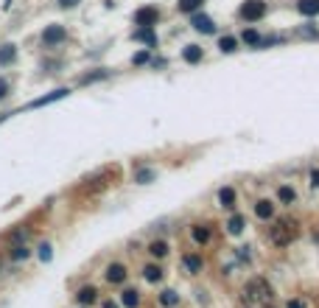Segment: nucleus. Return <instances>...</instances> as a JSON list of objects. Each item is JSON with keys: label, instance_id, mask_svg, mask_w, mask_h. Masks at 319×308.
<instances>
[{"label": "nucleus", "instance_id": "nucleus-1", "mask_svg": "<svg viewBox=\"0 0 319 308\" xmlns=\"http://www.w3.org/2000/svg\"><path fill=\"white\" fill-rule=\"evenodd\" d=\"M244 305L247 308H275V291L266 278H252L244 286Z\"/></svg>", "mask_w": 319, "mask_h": 308}, {"label": "nucleus", "instance_id": "nucleus-2", "mask_svg": "<svg viewBox=\"0 0 319 308\" xmlns=\"http://www.w3.org/2000/svg\"><path fill=\"white\" fill-rule=\"evenodd\" d=\"M238 14H241V20H247V23H258L266 14V3L263 0H247V3L238 9Z\"/></svg>", "mask_w": 319, "mask_h": 308}, {"label": "nucleus", "instance_id": "nucleus-3", "mask_svg": "<svg viewBox=\"0 0 319 308\" xmlns=\"http://www.w3.org/2000/svg\"><path fill=\"white\" fill-rule=\"evenodd\" d=\"M65 36H67L65 25H48V28L42 31V45L45 48H54V45L65 42Z\"/></svg>", "mask_w": 319, "mask_h": 308}, {"label": "nucleus", "instance_id": "nucleus-4", "mask_svg": "<svg viewBox=\"0 0 319 308\" xmlns=\"http://www.w3.org/2000/svg\"><path fill=\"white\" fill-rule=\"evenodd\" d=\"M157 20H160V12H157L154 6L138 9V14H134V23H138V25H146V28H154Z\"/></svg>", "mask_w": 319, "mask_h": 308}, {"label": "nucleus", "instance_id": "nucleus-5", "mask_svg": "<svg viewBox=\"0 0 319 308\" xmlns=\"http://www.w3.org/2000/svg\"><path fill=\"white\" fill-rule=\"evenodd\" d=\"M191 25L199 31V34H213V31H216V23H213L207 14H193V17H191Z\"/></svg>", "mask_w": 319, "mask_h": 308}, {"label": "nucleus", "instance_id": "nucleus-6", "mask_svg": "<svg viewBox=\"0 0 319 308\" xmlns=\"http://www.w3.org/2000/svg\"><path fill=\"white\" fill-rule=\"evenodd\" d=\"M67 93H70V90H65V87H62V90H54V93H48V96H42V98H36V101H31V104H28V109L45 107V104H54V101H59V98H65Z\"/></svg>", "mask_w": 319, "mask_h": 308}, {"label": "nucleus", "instance_id": "nucleus-7", "mask_svg": "<svg viewBox=\"0 0 319 308\" xmlns=\"http://www.w3.org/2000/svg\"><path fill=\"white\" fill-rule=\"evenodd\" d=\"M107 280L109 283H123V280H126V266L123 263H109L107 266Z\"/></svg>", "mask_w": 319, "mask_h": 308}, {"label": "nucleus", "instance_id": "nucleus-8", "mask_svg": "<svg viewBox=\"0 0 319 308\" xmlns=\"http://www.w3.org/2000/svg\"><path fill=\"white\" fill-rule=\"evenodd\" d=\"M218 202H221V207H227V210H233L235 202H238V194H235V188H221L218 191Z\"/></svg>", "mask_w": 319, "mask_h": 308}, {"label": "nucleus", "instance_id": "nucleus-9", "mask_svg": "<svg viewBox=\"0 0 319 308\" xmlns=\"http://www.w3.org/2000/svg\"><path fill=\"white\" fill-rule=\"evenodd\" d=\"M255 216H258L260 222H269V218L275 216V205H271L269 199H260L258 205H255Z\"/></svg>", "mask_w": 319, "mask_h": 308}, {"label": "nucleus", "instance_id": "nucleus-10", "mask_svg": "<svg viewBox=\"0 0 319 308\" xmlns=\"http://www.w3.org/2000/svg\"><path fill=\"white\" fill-rule=\"evenodd\" d=\"M297 12L305 17H316L319 14V0H297Z\"/></svg>", "mask_w": 319, "mask_h": 308}, {"label": "nucleus", "instance_id": "nucleus-11", "mask_svg": "<svg viewBox=\"0 0 319 308\" xmlns=\"http://www.w3.org/2000/svg\"><path fill=\"white\" fill-rule=\"evenodd\" d=\"M168 241H163V238H157V241H151L149 244V252L154 255V258H165V255H168Z\"/></svg>", "mask_w": 319, "mask_h": 308}, {"label": "nucleus", "instance_id": "nucleus-12", "mask_svg": "<svg viewBox=\"0 0 319 308\" xmlns=\"http://www.w3.org/2000/svg\"><path fill=\"white\" fill-rule=\"evenodd\" d=\"M191 236H193V241H196V244H207V241L213 238V233H210V227L199 224V227H193V233H191Z\"/></svg>", "mask_w": 319, "mask_h": 308}, {"label": "nucleus", "instance_id": "nucleus-13", "mask_svg": "<svg viewBox=\"0 0 319 308\" xmlns=\"http://www.w3.org/2000/svg\"><path fill=\"white\" fill-rule=\"evenodd\" d=\"M134 36H138L140 42H146V45H149V48H154V45H157L154 28H146V25H140V31H138V34H134Z\"/></svg>", "mask_w": 319, "mask_h": 308}, {"label": "nucleus", "instance_id": "nucleus-14", "mask_svg": "<svg viewBox=\"0 0 319 308\" xmlns=\"http://www.w3.org/2000/svg\"><path fill=\"white\" fill-rule=\"evenodd\" d=\"M182 266H185V272L196 275L199 269H202V258H199V255H185V258H182Z\"/></svg>", "mask_w": 319, "mask_h": 308}, {"label": "nucleus", "instance_id": "nucleus-15", "mask_svg": "<svg viewBox=\"0 0 319 308\" xmlns=\"http://www.w3.org/2000/svg\"><path fill=\"white\" fill-rule=\"evenodd\" d=\"M96 294H98V291L93 289V286H84V289H78L76 300L81 302V305H90V302H96Z\"/></svg>", "mask_w": 319, "mask_h": 308}, {"label": "nucleus", "instance_id": "nucleus-16", "mask_svg": "<svg viewBox=\"0 0 319 308\" xmlns=\"http://www.w3.org/2000/svg\"><path fill=\"white\" fill-rule=\"evenodd\" d=\"M218 51H221V54H233V51H238V39H235L233 34L221 36V39H218Z\"/></svg>", "mask_w": 319, "mask_h": 308}, {"label": "nucleus", "instance_id": "nucleus-17", "mask_svg": "<svg viewBox=\"0 0 319 308\" xmlns=\"http://www.w3.org/2000/svg\"><path fill=\"white\" fill-rule=\"evenodd\" d=\"M143 278L151 280V283H157V280H163V269H160L157 263H149V266H143Z\"/></svg>", "mask_w": 319, "mask_h": 308}, {"label": "nucleus", "instance_id": "nucleus-18", "mask_svg": "<svg viewBox=\"0 0 319 308\" xmlns=\"http://www.w3.org/2000/svg\"><path fill=\"white\" fill-rule=\"evenodd\" d=\"M121 302H123V308H138V305H140L138 291H134V289H126V291L121 294Z\"/></svg>", "mask_w": 319, "mask_h": 308}, {"label": "nucleus", "instance_id": "nucleus-19", "mask_svg": "<svg viewBox=\"0 0 319 308\" xmlns=\"http://www.w3.org/2000/svg\"><path fill=\"white\" fill-rule=\"evenodd\" d=\"M14 59H17V48L14 45H3L0 48V65H12Z\"/></svg>", "mask_w": 319, "mask_h": 308}, {"label": "nucleus", "instance_id": "nucleus-20", "mask_svg": "<svg viewBox=\"0 0 319 308\" xmlns=\"http://www.w3.org/2000/svg\"><path fill=\"white\" fill-rule=\"evenodd\" d=\"M182 59L185 62H199L202 59V48H199V45H188V48L182 51Z\"/></svg>", "mask_w": 319, "mask_h": 308}, {"label": "nucleus", "instance_id": "nucleus-21", "mask_svg": "<svg viewBox=\"0 0 319 308\" xmlns=\"http://www.w3.org/2000/svg\"><path fill=\"white\" fill-rule=\"evenodd\" d=\"M202 3H205V0H179V12H185V14L199 12V9H202Z\"/></svg>", "mask_w": 319, "mask_h": 308}, {"label": "nucleus", "instance_id": "nucleus-22", "mask_svg": "<svg viewBox=\"0 0 319 308\" xmlns=\"http://www.w3.org/2000/svg\"><path fill=\"white\" fill-rule=\"evenodd\" d=\"M176 300H179V297H176V291H174V289H165L163 294H160V305H165V308L176 305Z\"/></svg>", "mask_w": 319, "mask_h": 308}, {"label": "nucleus", "instance_id": "nucleus-23", "mask_svg": "<svg viewBox=\"0 0 319 308\" xmlns=\"http://www.w3.org/2000/svg\"><path fill=\"white\" fill-rule=\"evenodd\" d=\"M227 230L233 233V236H238V233H244V216H233L227 222Z\"/></svg>", "mask_w": 319, "mask_h": 308}, {"label": "nucleus", "instance_id": "nucleus-24", "mask_svg": "<svg viewBox=\"0 0 319 308\" xmlns=\"http://www.w3.org/2000/svg\"><path fill=\"white\" fill-rule=\"evenodd\" d=\"M277 199L283 202V205H291V202H294V191H291L289 185H283L280 191H277Z\"/></svg>", "mask_w": 319, "mask_h": 308}, {"label": "nucleus", "instance_id": "nucleus-25", "mask_svg": "<svg viewBox=\"0 0 319 308\" xmlns=\"http://www.w3.org/2000/svg\"><path fill=\"white\" fill-rule=\"evenodd\" d=\"M28 255H31V249L25 247V244H17V247L12 249V258H14V260H25Z\"/></svg>", "mask_w": 319, "mask_h": 308}, {"label": "nucleus", "instance_id": "nucleus-26", "mask_svg": "<svg viewBox=\"0 0 319 308\" xmlns=\"http://www.w3.org/2000/svg\"><path fill=\"white\" fill-rule=\"evenodd\" d=\"M260 39H263V36H260L255 28H247V31H244V42H249V45H260Z\"/></svg>", "mask_w": 319, "mask_h": 308}, {"label": "nucleus", "instance_id": "nucleus-27", "mask_svg": "<svg viewBox=\"0 0 319 308\" xmlns=\"http://www.w3.org/2000/svg\"><path fill=\"white\" fill-rule=\"evenodd\" d=\"M51 258H54V249H51V244H39V260H45V263H48Z\"/></svg>", "mask_w": 319, "mask_h": 308}, {"label": "nucleus", "instance_id": "nucleus-28", "mask_svg": "<svg viewBox=\"0 0 319 308\" xmlns=\"http://www.w3.org/2000/svg\"><path fill=\"white\" fill-rule=\"evenodd\" d=\"M104 76H107V73H104V70H96V73H87L84 79H81V84H90V81H96V79H104Z\"/></svg>", "mask_w": 319, "mask_h": 308}, {"label": "nucleus", "instance_id": "nucleus-29", "mask_svg": "<svg viewBox=\"0 0 319 308\" xmlns=\"http://www.w3.org/2000/svg\"><path fill=\"white\" fill-rule=\"evenodd\" d=\"M151 180H154V171H140L138 174V182H143V185L146 182H151Z\"/></svg>", "mask_w": 319, "mask_h": 308}, {"label": "nucleus", "instance_id": "nucleus-30", "mask_svg": "<svg viewBox=\"0 0 319 308\" xmlns=\"http://www.w3.org/2000/svg\"><path fill=\"white\" fill-rule=\"evenodd\" d=\"M134 65H143V62H149V51H140V54H134Z\"/></svg>", "mask_w": 319, "mask_h": 308}, {"label": "nucleus", "instance_id": "nucleus-31", "mask_svg": "<svg viewBox=\"0 0 319 308\" xmlns=\"http://www.w3.org/2000/svg\"><path fill=\"white\" fill-rule=\"evenodd\" d=\"M28 238V230H17V233H12V241H25Z\"/></svg>", "mask_w": 319, "mask_h": 308}, {"label": "nucleus", "instance_id": "nucleus-32", "mask_svg": "<svg viewBox=\"0 0 319 308\" xmlns=\"http://www.w3.org/2000/svg\"><path fill=\"white\" fill-rule=\"evenodd\" d=\"M76 3H81V0H56V6H62V9H73Z\"/></svg>", "mask_w": 319, "mask_h": 308}, {"label": "nucleus", "instance_id": "nucleus-33", "mask_svg": "<svg viewBox=\"0 0 319 308\" xmlns=\"http://www.w3.org/2000/svg\"><path fill=\"white\" fill-rule=\"evenodd\" d=\"M6 96H9V81H6V79H0V101H3Z\"/></svg>", "mask_w": 319, "mask_h": 308}, {"label": "nucleus", "instance_id": "nucleus-34", "mask_svg": "<svg viewBox=\"0 0 319 308\" xmlns=\"http://www.w3.org/2000/svg\"><path fill=\"white\" fill-rule=\"evenodd\" d=\"M286 308H305V302H302V300H289V305H286Z\"/></svg>", "mask_w": 319, "mask_h": 308}, {"label": "nucleus", "instance_id": "nucleus-35", "mask_svg": "<svg viewBox=\"0 0 319 308\" xmlns=\"http://www.w3.org/2000/svg\"><path fill=\"white\" fill-rule=\"evenodd\" d=\"M311 182L319 188V168H313V171H311Z\"/></svg>", "mask_w": 319, "mask_h": 308}, {"label": "nucleus", "instance_id": "nucleus-36", "mask_svg": "<svg viewBox=\"0 0 319 308\" xmlns=\"http://www.w3.org/2000/svg\"><path fill=\"white\" fill-rule=\"evenodd\" d=\"M104 308H118V305H115V302H104Z\"/></svg>", "mask_w": 319, "mask_h": 308}]
</instances>
